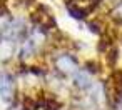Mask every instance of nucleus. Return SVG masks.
<instances>
[{"label": "nucleus", "instance_id": "1", "mask_svg": "<svg viewBox=\"0 0 122 110\" xmlns=\"http://www.w3.org/2000/svg\"><path fill=\"white\" fill-rule=\"evenodd\" d=\"M57 68L65 73H77V60L70 55H62L57 58Z\"/></svg>", "mask_w": 122, "mask_h": 110}, {"label": "nucleus", "instance_id": "2", "mask_svg": "<svg viewBox=\"0 0 122 110\" xmlns=\"http://www.w3.org/2000/svg\"><path fill=\"white\" fill-rule=\"evenodd\" d=\"M74 83L75 87H79L80 90H89L94 83H92V77L87 70H79L75 75H74Z\"/></svg>", "mask_w": 122, "mask_h": 110}, {"label": "nucleus", "instance_id": "3", "mask_svg": "<svg viewBox=\"0 0 122 110\" xmlns=\"http://www.w3.org/2000/svg\"><path fill=\"white\" fill-rule=\"evenodd\" d=\"M14 93V85H12V78L9 75H0V95L4 100H10Z\"/></svg>", "mask_w": 122, "mask_h": 110}]
</instances>
